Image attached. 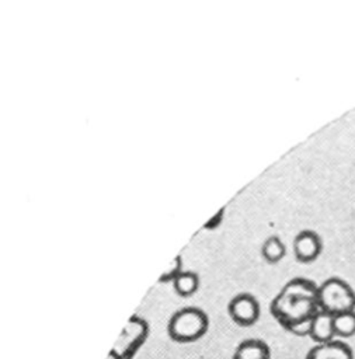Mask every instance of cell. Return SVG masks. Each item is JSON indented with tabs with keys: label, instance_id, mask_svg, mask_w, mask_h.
Segmentation results:
<instances>
[{
	"label": "cell",
	"instance_id": "cell-1",
	"mask_svg": "<svg viewBox=\"0 0 355 359\" xmlns=\"http://www.w3.org/2000/svg\"><path fill=\"white\" fill-rule=\"evenodd\" d=\"M317 287L312 279L296 276L289 279L269 304L274 318L290 334L309 337L313 317L320 311Z\"/></svg>",
	"mask_w": 355,
	"mask_h": 359
},
{
	"label": "cell",
	"instance_id": "cell-2",
	"mask_svg": "<svg viewBox=\"0 0 355 359\" xmlns=\"http://www.w3.org/2000/svg\"><path fill=\"white\" fill-rule=\"evenodd\" d=\"M209 328L208 314L195 306L178 309L167 323L168 337L178 344H191L201 339Z\"/></svg>",
	"mask_w": 355,
	"mask_h": 359
},
{
	"label": "cell",
	"instance_id": "cell-3",
	"mask_svg": "<svg viewBox=\"0 0 355 359\" xmlns=\"http://www.w3.org/2000/svg\"><path fill=\"white\" fill-rule=\"evenodd\" d=\"M320 310L337 316L355 310V292L352 286L340 276H330L317 287Z\"/></svg>",
	"mask_w": 355,
	"mask_h": 359
},
{
	"label": "cell",
	"instance_id": "cell-4",
	"mask_svg": "<svg viewBox=\"0 0 355 359\" xmlns=\"http://www.w3.org/2000/svg\"><path fill=\"white\" fill-rule=\"evenodd\" d=\"M150 332V327L147 321L133 314L126 321L125 327L122 328L119 337L116 338L115 344L109 351L111 359H133L140 348L145 345Z\"/></svg>",
	"mask_w": 355,
	"mask_h": 359
},
{
	"label": "cell",
	"instance_id": "cell-5",
	"mask_svg": "<svg viewBox=\"0 0 355 359\" xmlns=\"http://www.w3.org/2000/svg\"><path fill=\"white\" fill-rule=\"evenodd\" d=\"M227 311L236 324L241 327H250L258 321L261 307L254 294L241 292L232 297L227 306Z\"/></svg>",
	"mask_w": 355,
	"mask_h": 359
},
{
	"label": "cell",
	"instance_id": "cell-6",
	"mask_svg": "<svg viewBox=\"0 0 355 359\" xmlns=\"http://www.w3.org/2000/svg\"><path fill=\"white\" fill-rule=\"evenodd\" d=\"M323 250L320 236L310 229L299 231L293 238V252L300 262L314 261Z\"/></svg>",
	"mask_w": 355,
	"mask_h": 359
},
{
	"label": "cell",
	"instance_id": "cell-7",
	"mask_svg": "<svg viewBox=\"0 0 355 359\" xmlns=\"http://www.w3.org/2000/svg\"><path fill=\"white\" fill-rule=\"evenodd\" d=\"M304 359H355V355L347 342L334 339L326 344H314Z\"/></svg>",
	"mask_w": 355,
	"mask_h": 359
},
{
	"label": "cell",
	"instance_id": "cell-8",
	"mask_svg": "<svg viewBox=\"0 0 355 359\" xmlns=\"http://www.w3.org/2000/svg\"><path fill=\"white\" fill-rule=\"evenodd\" d=\"M309 338L314 344H326L337 339L334 330V316L320 310L312 320Z\"/></svg>",
	"mask_w": 355,
	"mask_h": 359
},
{
	"label": "cell",
	"instance_id": "cell-9",
	"mask_svg": "<svg viewBox=\"0 0 355 359\" xmlns=\"http://www.w3.org/2000/svg\"><path fill=\"white\" fill-rule=\"evenodd\" d=\"M269 345L260 338L243 339L233 351L232 359H271Z\"/></svg>",
	"mask_w": 355,
	"mask_h": 359
},
{
	"label": "cell",
	"instance_id": "cell-10",
	"mask_svg": "<svg viewBox=\"0 0 355 359\" xmlns=\"http://www.w3.org/2000/svg\"><path fill=\"white\" fill-rule=\"evenodd\" d=\"M174 290L182 296L188 297L194 294L199 286V276L194 271H181L173 280Z\"/></svg>",
	"mask_w": 355,
	"mask_h": 359
},
{
	"label": "cell",
	"instance_id": "cell-11",
	"mask_svg": "<svg viewBox=\"0 0 355 359\" xmlns=\"http://www.w3.org/2000/svg\"><path fill=\"white\" fill-rule=\"evenodd\" d=\"M334 330L337 339H348L355 335V310L334 316Z\"/></svg>",
	"mask_w": 355,
	"mask_h": 359
},
{
	"label": "cell",
	"instance_id": "cell-12",
	"mask_svg": "<svg viewBox=\"0 0 355 359\" xmlns=\"http://www.w3.org/2000/svg\"><path fill=\"white\" fill-rule=\"evenodd\" d=\"M261 254L268 262H278L286 254V247L283 241L279 238V236L272 234L262 243Z\"/></svg>",
	"mask_w": 355,
	"mask_h": 359
},
{
	"label": "cell",
	"instance_id": "cell-13",
	"mask_svg": "<svg viewBox=\"0 0 355 359\" xmlns=\"http://www.w3.org/2000/svg\"><path fill=\"white\" fill-rule=\"evenodd\" d=\"M181 271H184V269H182V258H181V255H175V257L170 261V264H168V266L164 269V272L160 275L159 280H160V282H173L174 278H175Z\"/></svg>",
	"mask_w": 355,
	"mask_h": 359
},
{
	"label": "cell",
	"instance_id": "cell-14",
	"mask_svg": "<svg viewBox=\"0 0 355 359\" xmlns=\"http://www.w3.org/2000/svg\"><path fill=\"white\" fill-rule=\"evenodd\" d=\"M223 212H225V208H222L206 224H205V227L206 229H212V227H216L219 223H220V220H222V217H223Z\"/></svg>",
	"mask_w": 355,
	"mask_h": 359
}]
</instances>
